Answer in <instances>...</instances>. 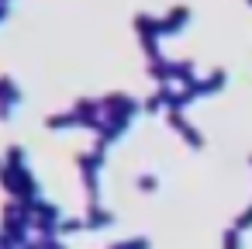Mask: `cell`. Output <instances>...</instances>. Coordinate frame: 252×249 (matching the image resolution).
I'll return each mask as SVG.
<instances>
[{"mask_svg": "<svg viewBox=\"0 0 252 249\" xmlns=\"http://www.w3.org/2000/svg\"><path fill=\"white\" fill-rule=\"evenodd\" d=\"M45 128H80V118H76V111L69 107V111H59V114H49L45 118Z\"/></svg>", "mask_w": 252, "mask_h": 249, "instance_id": "cell-4", "label": "cell"}, {"mask_svg": "<svg viewBox=\"0 0 252 249\" xmlns=\"http://www.w3.org/2000/svg\"><path fill=\"white\" fill-rule=\"evenodd\" d=\"M80 228H87L83 218H63L59 221V235H69V232H80Z\"/></svg>", "mask_w": 252, "mask_h": 249, "instance_id": "cell-8", "label": "cell"}, {"mask_svg": "<svg viewBox=\"0 0 252 249\" xmlns=\"http://www.w3.org/2000/svg\"><path fill=\"white\" fill-rule=\"evenodd\" d=\"M83 221H87V228H107V225H114V214L107 208H100V204H90Z\"/></svg>", "mask_w": 252, "mask_h": 249, "instance_id": "cell-3", "label": "cell"}, {"mask_svg": "<svg viewBox=\"0 0 252 249\" xmlns=\"http://www.w3.org/2000/svg\"><path fill=\"white\" fill-rule=\"evenodd\" d=\"M149 76L159 80V83H169V80H176V63H166V59L149 63Z\"/></svg>", "mask_w": 252, "mask_h": 249, "instance_id": "cell-5", "label": "cell"}, {"mask_svg": "<svg viewBox=\"0 0 252 249\" xmlns=\"http://www.w3.org/2000/svg\"><path fill=\"white\" fill-rule=\"evenodd\" d=\"M0 166H4V156H0Z\"/></svg>", "mask_w": 252, "mask_h": 249, "instance_id": "cell-11", "label": "cell"}, {"mask_svg": "<svg viewBox=\"0 0 252 249\" xmlns=\"http://www.w3.org/2000/svg\"><path fill=\"white\" fill-rule=\"evenodd\" d=\"M25 101V94H21V87L11 80V76H0V121H7L11 114H14V107Z\"/></svg>", "mask_w": 252, "mask_h": 249, "instance_id": "cell-2", "label": "cell"}, {"mask_svg": "<svg viewBox=\"0 0 252 249\" xmlns=\"http://www.w3.org/2000/svg\"><path fill=\"white\" fill-rule=\"evenodd\" d=\"M107 249H152V239H149V235H128V239L111 242Z\"/></svg>", "mask_w": 252, "mask_h": 249, "instance_id": "cell-6", "label": "cell"}, {"mask_svg": "<svg viewBox=\"0 0 252 249\" xmlns=\"http://www.w3.org/2000/svg\"><path fill=\"white\" fill-rule=\"evenodd\" d=\"M76 170L83 177V190L90 204H100V170H104V152L90 149V152H76Z\"/></svg>", "mask_w": 252, "mask_h": 249, "instance_id": "cell-1", "label": "cell"}, {"mask_svg": "<svg viewBox=\"0 0 252 249\" xmlns=\"http://www.w3.org/2000/svg\"><path fill=\"white\" fill-rule=\"evenodd\" d=\"M138 187H142V190H152V187H156V177H152V173H142V177H138Z\"/></svg>", "mask_w": 252, "mask_h": 249, "instance_id": "cell-9", "label": "cell"}, {"mask_svg": "<svg viewBox=\"0 0 252 249\" xmlns=\"http://www.w3.org/2000/svg\"><path fill=\"white\" fill-rule=\"evenodd\" d=\"M63 249H66V246H63Z\"/></svg>", "mask_w": 252, "mask_h": 249, "instance_id": "cell-12", "label": "cell"}, {"mask_svg": "<svg viewBox=\"0 0 252 249\" xmlns=\"http://www.w3.org/2000/svg\"><path fill=\"white\" fill-rule=\"evenodd\" d=\"M7 18V4H0V21H4Z\"/></svg>", "mask_w": 252, "mask_h": 249, "instance_id": "cell-10", "label": "cell"}, {"mask_svg": "<svg viewBox=\"0 0 252 249\" xmlns=\"http://www.w3.org/2000/svg\"><path fill=\"white\" fill-rule=\"evenodd\" d=\"M25 159H28V152H25L21 145H7V152H4V163H11V166H25Z\"/></svg>", "mask_w": 252, "mask_h": 249, "instance_id": "cell-7", "label": "cell"}]
</instances>
